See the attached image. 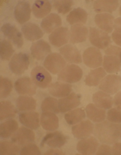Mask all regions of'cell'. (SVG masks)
I'll return each mask as SVG.
<instances>
[{"label":"cell","mask_w":121,"mask_h":155,"mask_svg":"<svg viewBox=\"0 0 121 155\" xmlns=\"http://www.w3.org/2000/svg\"><path fill=\"white\" fill-rule=\"evenodd\" d=\"M86 113L89 120L95 123H100L106 117L105 110L95 106L94 104H89L86 107Z\"/></svg>","instance_id":"cell-30"},{"label":"cell","mask_w":121,"mask_h":155,"mask_svg":"<svg viewBox=\"0 0 121 155\" xmlns=\"http://www.w3.org/2000/svg\"><path fill=\"white\" fill-rule=\"evenodd\" d=\"M82 70L77 65H66L57 75L59 81L66 83H74L82 78Z\"/></svg>","instance_id":"cell-3"},{"label":"cell","mask_w":121,"mask_h":155,"mask_svg":"<svg viewBox=\"0 0 121 155\" xmlns=\"http://www.w3.org/2000/svg\"><path fill=\"white\" fill-rule=\"evenodd\" d=\"M87 12L82 8L77 7L70 12L66 17V20L71 25L75 24H84L87 21Z\"/></svg>","instance_id":"cell-32"},{"label":"cell","mask_w":121,"mask_h":155,"mask_svg":"<svg viewBox=\"0 0 121 155\" xmlns=\"http://www.w3.org/2000/svg\"><path fill=\"white\" fill-rule=\"evenodd\" d=\"M60 54L68 62L79 64L82 62V56L76 46L73 45H65L60 48Z\"/></svg>","instance_id":"cell-19"},{"label":"cell","mask_w":121,"mask_h":155,"mask_svg":"<svg viewBox=\"0 0 121 155\" xmlns=\"http://www.w3.org/2000/svg\"><path fill=\"white\" fill-rule=\"evenodd\" d=\"M72 91V86L69 83L56 82L49 85L48 87V93L57 98H64L68 96Z\"/></svg>","instance_id":"cell-25"},{"label":"cell","mask_w":121,"mask_h":155,"mask_svg":"<svg viewBox=\"0 0 121 155\" xmlns=\"http://www.w3.org/2000/svg\"><path fill=\"white\" fill-rule=\"evenodd\" d=\"M106 119L112 123L121 124V109L111 108L107 112Z\"/></svg>","instance_id":"cell-43"},{"label":"cell","mask_w":121,"mask_h":155,"mask_svg":"<svg viewBox=\"0 0 121 155\" xmlns=\"http://www.w3.org/2000/svg\"><path fill=\"white\" fill-rule=\"evenodd\" d=\"M19 128V125L16 120L13 119H9L5 122L1 124L0 126V135L2 138H10L11 137Z\"/></svg>","instance_id":"cell-34"},{"label":"cell","mask_w":121,"mask_h":155,"mask_svg":"<svg viewBox=\"0 0 121 155\" xmlns=\"http://www.w3.org/2000/svg\"><path fill=\"white\" fill-rule=\"evenodd\" d=\"M41 110L44 111H50L53 113L60 112L58 107V100L53 97H47L41 104Z\"/></svg>","instance_id":"cell-40"},{"label":"cell","mask_w":121,"mask_h":155,"mask_svg":"<svg viewBox=\"0 0 121 155\" xmlns=\"http://www.w3.org/2000/svg\"><path fill=\"white\" fill-rule=\"evenodd\" d=\"M13 84L7 78L0 77V96L1 98H7L12 91Z\"/></svg>","instance_id":"cell-41"},{"label":"cell","mask_w":121,"mask_h":155,"mask_svg":"<svg viewBox=\"0 0 121 155\" xmlns=\"http://www.w3.org/2000/svg\"><path fill=\"white\" fill-rule=\"evenodd\" d=\"M99 89L109 94H115L121 90V77L119 75H107L102 80Z\"/></svg>","instance_id":"cell-6"},{"label":"cell","mask_w":121,"mask_h":155,"mask_svg":"<svg viewBox=\"0 0 121 155\" xmlns=\"http://www.w3.org/2000/svg\"><path fill=\"white\" fill-rule=\"evenodd\" d=\"M106 77V71L103 68L99 67L92 70L87 75L85 83L89 87H96L100 84L102 80Z\"/></svg>","instance_id":"cell-31"},{"label":"cell","mask_w":121,"mask_h":155,"mask_svg":"<svg viewBox=\"0 0 121 155\" xmlns=\"http://www.w3.org/2000/svg\"><path fill=\"white\" fill-rule=\"evenodd\" d=\"M111 152H112V154L121 155V143H115L113 147L111 148Z\"/></svg>","instance_id":"cell-47"},{"label":"cell","mask_w":121,"mask_h":155,"mask_svg":"<svg viewBox=\"0 0 121 155\" xmlns=\"http://www.w3.org/2000/svg\"><path fill=\"white\" fill-rule=\"evenodd\" d=\"M19 153L21 155H40L41 153V150H39V148L37 147V145H36L35 144H32V143H30L28 145H24L20 150Z\"/></svg>","instance_id":"cell-44"},{"label":"cell","mask_w":121,"mask_h":155,"mask_svg":"<svg viewBox=\"0 0 121 155\" xmlns=\"http://www.w3.org/2000/svg\"><path fill=\"white\" fill-rule=\"evenodd\" d=\"M66 65V61L60 53H50L44 61V66L53 74H57L61 71Z\"/></svg>","instance_id":"cell-4"},{"label":"cell","mask_w":121,"mask_h":155,"mask_svg":"<svg viewBox=\"0 0 121 155\" xmlns=\"http://www.w3.org/2000/svg\"><path fill=\"white\" fill-rule=\"evenodd\" d=\"M14 48L11 43L7 40L1 41L0 45V56L2 61H9L11 59L14 54Z\"/></svg>","instance_id":"cell-39"},{"label":"cell","mask_w":121,"mask_h":155,"mask_svg":"<svg viewBox=\"0 0 121 155\" xmlns=\"http://www.w3.org/2000/svg\"><path fill=\"white\" fill-rule=\"evenodd\" d=\"M86 117V112L82 108H75L68 111L65 115V119L70 125H74L80 123Z\"/></svg>","instance_id":"cell-37"},{"label":"cell","mask_w":121,"mask_h":155,"mask_svg":"<svg viewBox=\"0 0 121 155\" xmlns=\"http://www.w3.org/2000/svg\"><path fill=\"white\" fill-rule=\"evenodd\" d=\"M41 124L46 131H54L59 127V119L55 113L44 111L41 116Z\"/></svg>","instance_id":"cell-26"},{"label":"cell","mask_w":121,"mask_h":155,"mask_svg":"<svg viewBox=\"0 0 121 155\" xmlns=\"http://www.w3.org/2000/svg\"><path fill=\"white\" fill-rule=\"evenodd\" d=\"M67 142V137L60 132L47 133L42 140L41 145H48L51 148H60Z\"/></svg>","instance_id":"cell-16"},{"label":"cell","mask_w":121,"mask_h":155,"mask_svg":"<svg viewBox=\"0 0 121 155\" xmlns=\"http://www.w3.org/2000/svg\"><path fill=\"white\" fill-rule=\"evenodd\" d=\"M114 104L118 109H121V91L116 93L114 99Z\"/></svg>","instance_id":"cell-49"},{"label":"cell","mask_w":121,"mask_h":155,"mask_svg":"<svg viewBox=\"0 0 121 155\" xmlns=\"http://www.w3.org/2000/svg\"><path fill=\"white\" fill-rule=\"evenodd\" d=\"M21 30L24 38L28 41H37L44 36V32L41 28L33 23H27L24 24Z\"/></svg>","instance_id":"cell-21"},{"label":"cell","mask_w":121,"mask_h":155,"mask_svg":"<svg viewBox=\"0 0 121 155\" xmlns=\"http://www.w3.org/2000/svg\"><path fill=\"white\" fill-rule=\"evenodd\" d=\"M48 40L52 45L61 47L65 45L70 40L69 29L65 27H60L48 36Z\"/></svg>","instance_id":"cell-12"},{"label":"cell","mask_w":121,"mask_h":155,"mask_svg":"<svg viewBox=\"0 0 121 155\" xmlns=\"http://www.w3.org/2000/svg\"><path fill=\"white\" fill-rule=\"evenodd\" d=\"M83 61L85 65L89 68L96 69L101 66L103 58L99 48L90 47L87 48L83 53Z\"/></svg>","instance_id":"cell-8"},{"label":"cell","mask_w":121,"mask_h":155,"mask_svg":"<svg viewBox=\"0 0 121 155\" xmlns=\"http://www.w3.org/2000/svg\"><path fill=\"white\" fill-rule=\"evenodd\" d=\"M31 79L40 88H46L51 84L52 76L45 68L42 66H36L31 70Z\"/></svg>","instance_id":"cell-7"},{"label":"cell","mask_w":121,"mask_h":155,"mask_svg":"<svg viewBox=\"0 0 121 155\" xmlns=\"http://www.w3.org/2000/svg\"><path fill=\"white\" fill-rule=\"evenodd\" d=\"M11 140L19 146H24L35 140V133L31 128H19L11 137Z\"/></svg>","instance_id":"cell-10"},{"label":"cell","mask_w":121,"mask_h":155,"mask_svg":"<svg viewBox=\"0 0 121 155\" xmlns=\"http://www.w3.org/2000/svg\"><path fill=\"white\" fill-rule=\"evenodd\" d=\"M99 140L96 137H90L81 139L77 145V150L78 153L85 155H90L95 153L99 148Z\"/></svg>","instance_id":"cell-14"},{"label":"cell","mask_w":121,"mask_h":155,"mask_svg":"<svg viewBox=\"0 0 121 155\" xmlns=\"http://www.w3.org/2000/svg\"><path fill=\"white\" fill-rule=\"evenodd\" d=\"M2 33L6 37L12 41V43L18 48H22L24 45V39L22 34L19 31L17 28L11 24H4L1 28Z\"/></svg>","instance_id":"cell-13"},{"label":"cell","mask_w":121,"mask_h":155,"mask_svg":"<svg viewBox=\"0 0 121 155\" xmlns=\"http://www.w3.org/2000/svg\"><path fill=\"white\" fill-rule=\"evenodd\" d=\"M119 2L116 0H98L94 2V10L99 14L100 13H111L117 9Z\"/></svg>","instance_id":"cell-29"},{"label":"cell","mask_w":121,"mask_h":155,"mask_svg":"<svg viewBox=\"0 0 121 155\" xmlns=\"http://www.w3.org/2000/svg\"><path fill=\"white\" fill-rule=\"evenodd\" d=\"M16 107L19 111H33L36 107V101L31 96L21 95L18 97L15 101Z\"/></svg>","instance_id":"cell-33"},{"label":"cell","mask_w":121,"mask_h":155,"mask_svg":"<svg viewBox=\"0 0 121 155\" xmlns=\"http://www.w3.org/2000/svg\"><path fill=\"white\" fill-rule=\"evenodd\" d=\"M81 104V95L76 93H70L68 96L60 98L58 100L60 112H67L77 108Z\"/></svg>","instance_id":"cell-11"},{"label":"cell","mask_w":121,"mask_h":155,"mask_svg":"<svg viewBox=\"0 0 121 155\" xmlns=\"http://www.w3.org/2000/svg\"><path fill=\"white\" fill-rule=\"evenodd\" d=\"M17 114V110L11 102L1 101L0 103V120H3L5 119L13 118Z\"/></svg>","instance_id":"cell-36"},{"label":"cell","mask_w":121,"mask_h":155,"mask_svg":"<svg viewBox=\"0 0 121 155\" xmlns=\"http://www.w3.org/2000/svg\"><path fill=\"white\" fill-rule=\"evenodd\" d=\"M97 155L99 154H111L112 152H111V148L109 146V145H102L99 146V148H98V151H96L95 153Z\"/></svg>","instance_id":"cell-46"},{"label":"cell","mask_w":121,"mask_h":155,"mask_svg":"<svg viewBox=\"0 0 121 155\" xmlns=\"http://www.w3.org/2000/svg\"><path fill=\"white\" fill-rule=\"evenodd\" d=\"M36 86L29 77H22L15 82V89L21 95H34L36 93Z\"/></svg>","instance_id":"cell-9"},{"label":"cell","mask_w":121,"mask_h":155,"mask_svg":"<svg viewBox=\"0 0 121 155\" xmlns=\"http://www.w3.org/2000/svg\"><path fill=\"white\" fill-rule=\"evenodd\" d=\"M30 58L27 53H19L15 54L10 60L9 68L15 74H23L29 67Z\"/></svg>","instance_id":"cell-2"},{"label":"cell","mask_w":121,"mask_h":155,"mask_svg":"<svg viewBox=\"0 0 121 155\" xmlns=\"http://www.w3.org/2000/svg\"><path fill=\"white\" fill-rule=\"evenodd\" d=\"M90 43L97 48H106L111 44V37L108 33L97 28H90L89 31Z\"/></svg>","instance_id":"cell-5"},{"label":"cell","mask_w":121,"mask_h":155,"mask_svg":"<svg viewBox=\"0 0 121 155\" xmlns=\"http://www.w3.org/2000/svg\"><path fill=\"white\" fill-rule=\"evenodd\" d=\"M53 5L54 9L57 10L58 13L65 15L68 12H70L73 5H74V2L70 1V0H68V1H54Z\"/></svg>","instance_id":"cell-42"},{"label":"cell","mask_w":121,"mask_h":155,"mask_svg":"<svg viewBox=\"0 0 121 155\" xmlns=\"http://www.w3.org/2000/svg\"><path fill=\"white\" fill-rule=\"evenodd\" d=\"M15 18L20 24H25L31 17V7L28 2H19L15 7Z\"/></svg>","instance_id":"cell-18"},{"label":"cell","mask_w":121,"mask_h":155,"mask_svg":"<svg viewBox=\"0 0 121 155\" xmlns=\"http://www.w3.org/2000/svg\"><path fill=\"white\" fill-rule=\"evenodd\" d=\"M92 100L95 106L103 109H110L114 104V100L111 94L104 91H98L94 93L92 97Z\"/></svg>","instance_id":"cell-27"},{"label":"cell","mask_w":121,"mask_h":155,"mask_svg":"<svg viewBox=\"0 0 121 155\" xmlns=\"http://www.w3.org/2000/svg\"><path fill=\"white\" fill-rule=\"evenodd\" d=\"M94 23L99 29L105 32H112L114 28V17L109 13H100L94 17Z\"/></svg>","instance_id":"cell-22"},{"label":"cell","mask_w":121,"mask_h":155,"mask_svg":"<svg viewBox=\"0 0 121 155\" xmlns=\"http://www.w3.org/2000/svg\"><path fill=\"white\" fill-rule=\"evenodd\" d=\"M61 19L57 14L51 13L48 16L44 18L43 20L41 21V26L45 33L51 34L56 29L61 26Z\"/></svg>","instance_id":"cell-24"},{"label":"cell","mask_w":121,"mask_h":155,"mask_svg":"<svg viewBox=\"0 0 121 155\" xmlns=\"http://www.w3.org/2000/svg\"><path fill=\"white\" fill-rule=\"evenodd\" d=\"M114 28L116 32L121 33V17H119L114 21Z\"/></svg>","instance_id":"cell-50"},{"label":"cell","mask_w":121,"mask_h":155,"mask_svg":"<svg viewBox=\"0 0 121 155\" xmlns=\"http://www.w3.org/2000/svg\"><path fill=\"white\" fill-rule=\"evenodd\" d=\"M119 14L121 15V7H119Z\"/></svg>","instance_id":"cell-52"},{"label":"cell","mask_w":121,"mask_h":155,"mask_svg":"<svg viewBox=\"0 0 121 155\" xmlns=\"http://www.w3.org/2000/svg\"><path fill=\"white\" fill-rule=\"evenodd\" d=\"M94 126L91 121L83 120L73 126L72 133L77 139L89 137L94 132Z\"/></svg>","instance_id":"cell-17"},{"label":"cell","mask_w":121,"mask_h":155,"mask_svg":"<svg viewBox=\"0 0 121 155\" xmlns=\"http://www.w3.org/2000/svg\"><path fill=\"white\" fill-rule=\"evenodd\" d=\"M45 155H53V154H63V152L60 151V150H57V148L52 149V150H48L47 152L44 153Z\"/></svg>","instance_id":"cell-51"},{"label":"cell","mask_w":121,"mask_h":155,"mask_svg":"<svg viewBox=\"0 0 121 155\" xmlns=\"http://www.w3.org/2000/svg\"><path fill=\"white\" fill-rule=\"evenodd\" d=\"M20 150L19 145L12 140H2L0 143V153L2 155L18 154L20 153Z\"/></svg>","instance_id":"cell-38"},{"label":"cell","mask_w":121,"mask_h":155,"mask_svg":"<svg viewBox=\"0 0 121 155\" xmlns=\"http://www.w3.org/2000/svg\"><path fill=\"white\" fill-rule=\"evenodd\" d=\"M52 4L48 1H36L32 5V13L34 16L38 19L45 18L50 14Z\"/></svg>","instance_id":"cell-28"},{"label":"cell","mask_w":121,"mask_h":155,"mask_svg":"<svg viewBox=\"0 0 121 155\" xmlns=\"http://www.w3.org/2000/svg\"><path fill=\"white\" fill-rule=\"evenodd\" d=\"M111 38L113 40V41L117 45L121 46V33H118V32H112L111 35Z\"/></svg>","instance_id":"cell-48"},{"label":"cell","mask_w":121,"mask_h":155,"mask_svg":"<svg viewBox=\"0 0 121 155\" xmlns=\"http://www.w3.org/2000/svg\"><path fill=\"white\" fill-rule=\"evenodd\" d=\"M19 122L25 127L31 129H37L40 127V116L38 112L29 111L21 112L19 115Z\"/></svg>","instance_id":"cell-20"},{"label":"cell","mask_w":121,"mask_h":155,"mask_svg":"<svg viewBox=\"0 0 121 155\" xmlns=\"http://www.w3.org/2000/svg\"><path fill=\"white\" fill-rule=\"evenodd\" d=\"M93 133L102 142L108 145L115 144L121 137V124L102 121L95 125Z\"/></svg>","instance_id":"cell-1"},{"label":"cell","mask_w":121,"mask_h":155,"mask_svg":"<svg viewBox=\"0 0 121 155\" xmlns=\"http://www.w3.org/2000/svg\"><path fill=\"white\" fill-rule=\"evenodd\" d=\"M88 29L82 24H75L70 28V41L72 44L82 43L87 41L88 36Z\"/></svg>","instance_id":"cell-23"},{"label":"cell","mask_w":121,"mask_h":155,"mask_svg":"<svg viewBox=\"0 0 121 155\" xmlns=\"http://www.w3.org/2000/svg\"><path fill=\"white\" fill-rule=\"evenodd\" d=\"M106 55L114 56L118 58L121 61V48L117 46H111L105 50Z\"/></svg>","instance_id":"cell-45"},{"label":"cell","mask_w":121,"mask_h":155,"mask_svg":"<svg viewBox=\"0 0 121 155\" xmlns=\"http://www.w3.org/2000/svg\"><path fill=\"white\" fill-rule=\"evenodd\" d=\"M121 61L118 58L111 55H106L103 58V65L105 71L109 74H115L120 70Z\"/></svg>","instance_id":"cell-35"},{"label":"cell","mask_w":121,"mask_h":155,"mask_svg":"<svg viewBox=\"0 0 121 155\" xmlns=\"http://www.w3.org/2000/svg\"><path fill=\"white\" fill-rule=\"evenodd\" d=\"M30 51L32 58L37 61H41L50 54L51 47L49 44L47 43L45 41L39 40L32 43Z\"/></svg>","instance_id":"cell-15"}]
</instances>
